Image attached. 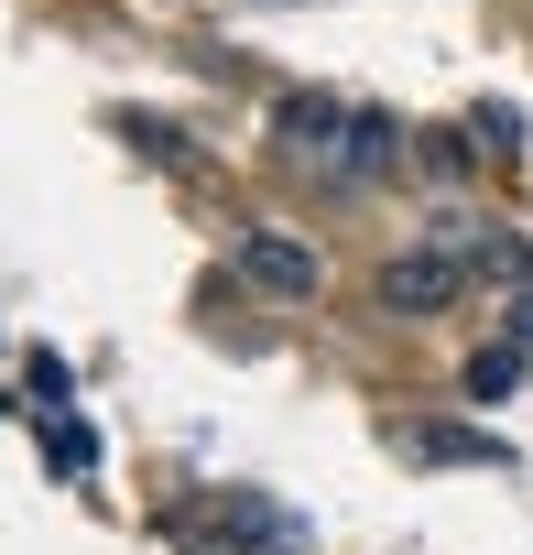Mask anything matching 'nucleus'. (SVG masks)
<instances>
[{"mask_svg":"<svg viewBox=\"0 0 533 555\" xmlns=\"http://www.w3.org/2000/svg\"><path fill=\"white\" fill-rule=\"evenodd\" d=\"M457 284H468V250H446V240H414V250H392V261L370 272L381 317H446Z\"/></svg>","mask_w":533,"mask_h":555,"instance_id":"obj_1","label":"nucleus"},{"mask_svg":"<svg viewBox=\"0 0 533 555\" xmlns=\"http://www.w3.org/2000/svg\"><path fill=\"white\" fill-rule=\"evenodd\" d=\"M23 382H34V403H77V382H66V360H55V349H34V360H23Z\"/></svg>","mask_w":533,"mask_h":555,"instance_id":"obj_9","label":"nucleus"},{"mask_svg":"<svg viewBox=\"0 0 533 555\" xmlns=\"http://www.w3.org/2000/svg\"><path fill=\"white\" fill-rule=\"evenodd\" d=\"M414 457H425V468H500V447H490L479 425H425Z\"/></svg>","mask_w":533,"mask_h":555,"instance_id":"obj_6","label":"nucleus"},{"mask_svg":"<svg viewBox=\"0 0 533 555\" xmlns=\"http://www.w3.org/2000/svg\"><path fill=\"white\" fill-rule=\"evenodd\" d=\"M349 120H360L349 99L284 88V99H273V153H284V164H338V153H349Z\"/></svg>","mask_w":533,"mask_h":555,"instance_id":"obj_2","label":"nucleus"},{"mask_svg":"<svg viewBox=\"0 0 533 555\" xmlns=\"http://www.w3.org/2000/svg\"><path fill=\"white\" fill-rule=\"evenodd\" d=\"M392 153H403L392 109H360V120H349V153H338V175H349V185H381V175H392Z\"/></svg>","mask_w":533,"mask_h":555,"instance_id":"obj_5","label":"nucleus"},{"mask_svg":"<svg viewBox=\"0 0 533 555\" xmlns=\"http://www.w3.org/2000/svg\"><path fill=\"white\" fill-rule=\"evenodd\" d=\"M273 12H295V0H273Z\"/></svg>","mask_w":533,"mask_h":555,"instance_id":"obj_11","label":"nucleus"},{"mask_svg":"<svg viewBox=\"0 0 533 555\" xmlns=\"http://www.w3.org/2000/svg\"><path fill=\"white\" fill-rule=\"evenodd\" d=\"M44 457H55V468H99V436H88L77 414H44Z\"/></svg>","mask_w":533,"mask_h":555,"instance_id":"obj_8","label":"nucleus"},{"mask_svg":"<svg viewBox=\"0 0 533 555\" xmlns=\"http://www.w3.org/2000/svg\"><path fill=\"white\" fill-rule=\"evenodd\" d=\"M500 327H511V349L533 360V284H511V317H500Z\"/></svg>","mask_w":533,"mask_h":555,"instance_id":"obj_10","label":"nucleus"},{"mask_svg":"<svg viewBox=\"0 0 533 555\" xmlns=\"http://www.w3.org/2000/svg\"><path fill=\"white\" fill-rule=\"evenodd\" d=\"M239 284H261V295H284V306H306L316 284H327V261L295 240V229H239Z\"/></svg>","mask_w":533,"mask_h":555,"instance_id":"obj_3","label":"nucleus"},{"mask_svg":"<svg viewBox=\"0 0 533 555\" xmlns=\"http://www.w3.org/2000/svg\"><path fill=\"white\" fill-rule=\"evenodd\" d=\"M218 544H239V555H295L306 522H295V512H261V501H229V512H218Z\"/></svg>","mask_w":533,"mask_h":555,"instance_id":"obj_4","label":"nucleus"},{"mask_svg":"<svg viewBox=\"0 0 533 555\" xmlns=\"http://www.w3.org/2000/svg\"><path fill=\"white\" fill-rule=\"evenodd\" d=\"M511 382H522V349H511V338L468 360V403H511Z\"/></svg>","mask_w":533,"mask_h":555,"instance_id":"obj_7","label":"nucleus"}]
</instances>
